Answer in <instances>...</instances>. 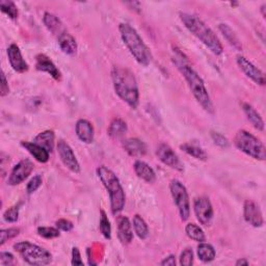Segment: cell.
<instances>
[{"mask_svg": "<svg viewBox=\"0 0 266 266\" xmlns=\"http://www.w3.org/2000/svg\"><path fill=\"white\" fill-rule=\"evenodd\" d=\"M172 61L174 65L180 71V73L185 78L191 91L198 101V103L209 113H214V107L204 83V80L199 75V73L193 68L187 56L178 48H174Z\"/></svg>", "mask_w": 266, "mask_h": 266, "instance_id": "cell-1", "label": "cell"}, {"mask_svg": "<svg viewBox=\"0 0 266 266\" xmlns=\"http://www.w3.org/2000/svg\"><path fill=\"white\" fill-rule=\"evenodd\" d=\"M111 78L117 95L131 108L136 109L140 104V91L137 78L126 67H113Z\"/></svg>", "mask_w": 266, "mask_h": 266, "instance_id": "cell-2", "label": "cell"}, {"mask_svg": "<svg viewBox=\"0 0 266 266\" xmlns=\"http://www.w3.org/2000/svg\"><path fill=\"white\" fill-rule=\"evenodd\" d=\"M180 19L184 26L215 55H220L224 52V48L217 35L213 30L198 16L180 13Z\"/></svg>", "mask_w": 266, "mask_h": 266, "instance_id": "cell-3", "label": "cell"}, {"mask_svg": "<svg viewBox=\"0 0 266 266\" xmlns=\"http://www.w3.org/2000/svg\"><path fill=\"white\" fill-rule=\"evenodd\" d=\"M119 30L124 44L136 61L142 66H149L153 56L139 32L128 23H121Z\"/></svg>", "mask_w": 266, "mask_h": 266, "instance_id": "cell-4", "label": "cell"}, {"mask_svg": "<svg viewBox=\"0 0 266 266\" xmlns=\"http://www.w3.org/2000/svg\"><path fill=\"white\" fill-rule=\"evenodd\" d=\"M97 175L109 195L111 212L115 215L120 213L125 207L126 197L117 175L105 165L97 168Z\"/></svg>", "mask_w": 266, "mask_h": 266, "instance_id": "cell-5", "label": "cell"}, {"mask_svg": "<svg viewBox=\"0 0 266 266\" xmlns=\"http://www.w3.org/2000/svg\"><path fill=\"white\" fill-rule=\"evenodd\" d=\"M235 147L254 159L264 161L266 149L263 143L246 130H239L234 138Z\"/></svg>", "mask_w": 266, "mask_h": 266, "instance_id": "cell-6", "label": "cell"}, {"mask_svg": "<svg viewBox=\"0 0 266 266\" xmlns=\"http://www.w3.org/2000/svg\"><path fill=\"white\" fill-rule=\"evenodd\" d=\"M14 250L20 254L22 259L33 266H44L52 262V255L44 248L29 241H22L14 244Z\"/></svg>", "mask_w": 266, "mask_h": 266, "instance_id": "cell-7", "label": "cell"}, {"mask_svg": "<svg viewBox=\"0 0 266 266\" xmlns=\"http://www.w3.org/2000/svg\"><path fill=\"white\" fill-rule=\"evenodd\" d=\"M169 191L173 200L179 210L181 219L186 221L191 216V202L186 187L179 180L174 179L169 183Z\"/></svg>", "mask_w": 266, "mask_h": 266, "instance_id": "cell-8", "label": "cell"}, {"mask_svg": "<svg viewBox=\"0 0 266 266\" xmlns=\"http://www.w3.org/2000/svg\"><path fill=\"white\" fill-rule=\"evenodd\" d=\"M194 210L199 223L203 226H209L213 219V207L207 197H200L195 200Z\"/></svg>", "mask_w": 266, "mask_h": 266, "instance_id": "cell-9", "label": "cell"}, {"mask_svg": "<svg viewBox=\"0 0 266 266\" xmlns=\"http://www.w3.org/2000/svg\"><path fill=\"white\" fill-rule=\"evenodd\" d=\"M156 156L165 165L176 170L183 172L184 165L179 156L166 144H160L156 149Z\"/></svg>", "mask_w": 266, "mask_h": 266, "instance_id": "cell-10", "label": "cell"}, {"mask_svg": "<svg viewBox=\"0 0 266 266\" xmlns=\"http://www.w3.org/2000/svg\"><path fill=\"white\" fill-rule=\"evenodd\" d=\"M33 163L29 159H23L19 161L12 169L10 177L8 179V184L12 186H16L25 181L31 172L33 170Z\"/></svg>", "mask_w": 266, "mask_h": 266, "instance_id": "cell-11", "label": "cell"}, {"mask_svg": "<svg viewBox=\"0 0 266 266\" xmlns=\"http://www.w3.org/2000/svg\"><path fill=\"white\" fill-rule=\"evenodd\" d=\"M58 153L60 155L62 162L65 164V166L67 168H69L71 172H73L75 174L80 173V164L74 154V151L63 140L59 141V143H58Z\"/></svg>", "mask_w": 266, "mask_h": 266, "instance_id": "cell-12", "label": "cell"}, {"mask_svg": "<svg viewBox=\"0 0 266 266\" xmlns=\"http://www.w3.org/2000/svg\"><path fill=\"white\" fill-rule=\"evenodd\" d=\"M236 61L238 67L246 75V77H249L251 80L259 85H265V74L259 68H257L253 63H251L246 58L242 55H238Z\"/></svg>", "mask_w": 266, "mask_h": 266, "instance_id": "cell-13", "label": "cell"}, {"mask_svg": "<svg viewBox=\"0 0 266 266\" xmlns=\"http://www.w3.org/2000/svg\"><path fill=\"white\" fill-rule=\"evenodd\" d=\"M243 217L248 224L255 228H260L264 224L263 214L260 207L251 200H246L243 205Z\"/></svg>", "mask_w": 266, "mask_h": 266, "instance_id": "cell-14", "label": "cell"}, {"mask_svg": "<svg viewBox=\"0 0 266 266\" xmlns=\"http://www.w3.org/2000/svg\"><path fill=\"white\" fill-rule=\"evenodd\" d=\"M35 68L37 71L48 73L53 79L60 81L62 79V73L54 65V63L45 54L36 55L35 61Z\"/></svg>", "mask_w": 266, "mask_h": 266, "instance_id": "cell-15", "label": "cell"}, {"mask_svg": "<svg viewBox=\"0 0 266 266\" xmlns=\"http://www.w3.org/2000/svg\"><path fill=\"white\" fill-rule=\"evenodd\" d=\"M8 58L12 68L18 73H25L28 71V65L24 61L22 53L16 44H12L8 48Z\"/></svg>", "mask_w": 266, "mask_h": 266, "instance_id": "cell-16", "label": "cell"}, {"mask_svg": "<svg viewBox=\"0 0 266 266\" xmlns=\"http://www.w3.org/2000/svg\"><path fill=\"white\" fill-rule=\"evenodd\" d=\"M75 131H76V136L77 138L85 143V144H92L94 142V126L93 124L84 119H80L77 121L76 123V127H75Z\"/></svg>", "mask_w": 266, "mask_h": 266, "instance_id": "cell-17", "label": "cell"}, {"mask_svg": "<svg viewBox=\"0 0 266 266\" xmlns=\"http://www.w3.org/2000/svg\"><path fill=\"white\" fill-rule=\"evenodd\" d=\"M118 237L123 244H129L133 240V230L130 220L127 216L119 215L117 217Z\"/></svg>", "mask_w": 266, "mask_h": 266, "instance_id": "cell-18", "label": "cell"}, {"mask_svg": "<svg viewBox=\"0 0 266 266\" xmlns=\"http://www.w3.org/2000/svg\"><path fill=\"white\" fill-rule=\"evenodd\" d=\"M125 151L132 157H141L147 153L146 144L139 139H128L123 143Z\"/></svg>", "mask_w": 266, "mask_h": 266, "instance_id": "cell-19", "label": "cell"}, {"mask_svg": "<svg viewBox=\"0 0 266 266\" xmlns=\"http://www.w3.org/2000/svg\"><path fill=\"white\" fill-rule=\"evenodd\" d=\"M133 168H135L137 176L142 180L148 183H154L156 181V174L147 162L138 160L136 161L135 165H133Z\"/></svg>", "mask_w": 266, "mask_h": 266, "instance_id": "cell-20", "label": "cell"}, {"mask_svg": "<svg viewBox=\"0 0 266 266\" xmlns=\"http://www.w3.org/2000/svg\"><path fill=\"white\" fill-rule=\"evenodd\" d=\"M22 147H24L33 157L36 161L41 163H46L49 160V152L44 149L43 147L39 146L35 143H29V142H22Z\"/></svg>", "mask_w": 266, "mask_h": 266, "instance_id": "cell-21", "label": "cell"}, {"mask_svg": "<svg viewBox=\"0 0 266 266\" xmlns=\"http://www.w3.org/2000/svg\"><path fill=\"white\" fill-rule=\"evenodd\" d=\"M59 45L64 53L68 55H73L77 51V43L73 35H71L69 32L65 31L63 32L59 37Z\"/></svg>", "mask_w": 266, "mask_h": 266, "instance_id": "cell-22", "label": "cell"}, {"mask_svg": "<svg viewBox=\"0 0 266 266\" xmlns=\"http://www.w3.org/2000/svg\"><path fill=\"white\" fill-rule=\"evenodd\" d=\"M242 110L255 129H257L258 131L264 130V121L252 105H250L249 103H242Z\"/></svg>", "mask_w": 266, "mask_h": 266, "instance_id": "cell-23", "label": "cell"}, {"mask_svg": "<svg viewBox=\"0 0 266 266\" xmlns=\"http://www.w3.org/2000/svg\"><path fill=\"white\" fill-rule=\"evenodd\" d=\"M54 141H55V135L52 130H46L41 132L39 136L34 139L35 144L46 149L49 153H51L54 149Z\"/></svg>", "mask_w": 266, "mask_h": 266, "instance_id": "cell-24", "label": "cell"}, {"mask_svg": "<svg viewBox=\"0 0 266 266\" xmlns=\"http://www.w3.org/2000/svg\"><path fill=\"white\" fill-rule=\"evenodd\" d=\"M43 22H44V24H45V26L47 27V29H48L51 33L56 34L58 37H59L63 32H65L62 21H61L55 15H53V14H50V13H45V14H44Z\"/></svg>", "mask_w": 266, "mask_h": 266, "instance_id": "cell-25", "label": "cell"}, {"mask_svg": "<svg viewBox=\"0 0 266 266\" xmlns=\"http://www.w3.org/2000/svg\"><path fill=\"white\" fill-rule=\"evenodd\" d=\"M108 136L112 139H120L127 132V124L120 118H116L111 121L108 127Z\"/></svg>", "mask_w": 266, "mask_h": 266, "instance_id": "cell-26", "label": "cell"}, {"mask_svg": "<svg viewBox=\"0 0 266 266\" xmlns=\"http://www.w3.org/2000/svg\"><path fill=\"white\" fill-rule=\"evenodd\" d=\"M220 32L223 33V35L226 37V40L229 42V44L231 46H233L235 49L237 50H241L242 49V46H241V43L238 39V36L236 35V33L234 32V30L228 25V24H224L221 23L219 24L218 26Z\"/></svg>", "mask_w": 266, "mask_h": 266, "instance_id": "cell-27", "label": "cell"}, {"mask_svg": "<svg viewBox=\"0 0 266 266\" xmlns=\"http://www.w3.org/2000/svg\"><path fill=\"white\" fill-rule=\"evenodd\" d=\"M133 229H135L136 234L141 239H146L149 236V227L145 219L139 214L133 217Z\"/></svg>", "mask_w": 266, "mask_h": 266, "instance_id": "cell-28", "label": "cell"}, {"mask_svg": "<svg viewBox=\"0 0 266 266\" xmlns=\"http://www.w3.org/2000/svg\"><path fill=\"white\" fill-rule=\"evenodd\" d=\"M215 250L214 248L209 244L204 242H200V244L198 245V257L201 261L207 263V262H211L214 260L215 258Z\"/></svg>", "mask_w": 266, "mask_h": 266, "instance_id": "cell-29", "label": "cell"}, {"mask_svg": "<svg viewBox=\"0 0 266 266\" xmlns=\"http://www.w3.org/2000/svg\"><path fill=\"white\" fill-rule=\"evenodd\" d=\"M180 149L182 151H184L186 154L193 156L194 158L196 159H199V160H202V161H205L207 160L208 156H207V153L201 148V147H198L196 145H193V144H183L180 146Z\"/></svg>", "mask_w": 266, "mask_h": 266, "instance_id": "cell-30", "label": "cell"}, {"mask_svg": "<svg viewBox=\"0 0 266 266\" xmlns=\"http://www.w3.org/2000/svg\"><path fill=\"white\" fill-rule=\"evenodd\" d=\"M185 233L191 239H193L199 243L206 241V235H205L204 231L202 230L201 227H199L196 224H193V223L187 224L185 227Z\"/></svg>", "mask_w": 266, "mask_h": 266, "instance_id": "cell-31", "label": "cell"}, {"mask_svg": "<svg viewBox=\"0 0 266 266\" xmlns=\"http://www.w3.org/2000/svg\"><path fill=\"white\" fill-rule=\"evenodd\" d=\"M0 10H2L3 13L8 15L11 19L18 18V9L13 2H8V0L0 2Z\"/></svg>", "mask_w": 266, "mask_h": 266, "instance_id": "cell-32", "label": "cell"}, {"mask_svg": "<svg viewBox=\"0 0 266 266\" xmlns=\"http://www.w3.org/2000/svg\"><path fill=\"white\" fill-rule=\"evenodd\" d=\"M100 232L102 233V235L104 236V238L106 239H110L111 238V226H110V221L105 213V211H101V219H100Z\"/></svg>", "mask_w": 266, "mask_h": 266, "instance_id": "cell-33", "label": "cell"}, {"mask_svg": "<svg viewBox=\"0 0 266 266\" xmlns=\"http://www.w3.org/2000/svg\"><path fill=\"white\" fill-rule=\"evenodd\" d=\"M37 234L46 239H52L60 237V229L59 228H53V227H39L37 228Z\"/></svg>", "mask_w": 266, "mask_h": 266, "instance_id": "cell-34", "label": "cell"}, {"mask_svg": "<svg viewBox=\"0 0 266 266\" xmlns=\"http://www.w3.org/2000/svg\"><path fill=\"white\" fill-rule=\"evenodd\" d=\"M211 139L214 142V144L220 148L226 149L230 147V143L227 138H225L221 133L216 131H211Z\"/></svg>", "mask_w": 266, "mask_h": 266, "instance_id": "cell-35", "label": "cell"}, {"mask_svg": "<svg viewBox=\"0 0 266 266\" xmlns=\"http://www.w3.org/2000/svg\"><path fill=\"white\" fill-rule=\"evenodd\" d=\"M20 233V229L19 228H9V229H5L2 230V239H0V245H4L9 239H12L16 236H18Z\"/></svg>", "mask_w": 266, "mask_h": 266, "instance_id": "cell-36", "label": "cell"}, {"mask_svg": "<svg viewBox=\"0 0 266 266\" xmlns=\"http://www.w3.org/2000/svg\"><path fill=\"white\" fill-rule=\"evenodd\" d=\"M19 217V208L18 206H14L9 208L5 213H4V218L8 223H16Z\"/></svg>", "mask_w": 266, "mask_h": 266, "instance_id": "cell-37", "label": "cell"}, {"mask_svg": "<svg viewBox=\"0 0 266 266\" xmlns=\"http://www.w3.org/2000/svg\"><path fill=\"white\" fill-rule=\"evenodd\" d=\"M180 264L183 266H192L194 264V252L192 249H185L180 256Z\"/></svg>", "mask_w": 266, "mask_h": 266, "instance_id": "cell-38", "label": "cell"}, {"mask_svg": "<svg viewBox=\"0 0 266 266\" xmlns=\"http://www.w3.org/2000/svg\"><path fill=\"white\" fill-rule=\"evenodd\" d=\"M42 182H43V179H42V177L40 175L34 176L33 178L30 179V181L27 184V193L29 195H31L34 192H36L40 188V186L42 185Z\"/></svg>", "mask_w": 266, "mask_h": 266, "instance_id": "cell-39", "label": "cell"}, {"mask_svg": "<svg viewBox=\"0 0 266 266\" xmlns=\"http://www.w3.org/2000/svg\"><path fill=\"white\" fill-rule=\"evenodd\" d=\"M55 225H56V228H59L60 230L65 231V232H70L73 229V227H74L70 220L65 219V218L59 219L56 223H55Z\"/></svg>", "mask_w": 266, "mask_h": 266, "instance_id": "cell-40", "label": "cell"}, {"mask_svg": "<svg viewBox=\"0 0 266 266\" xmlns=\"http://www.w3.org/2000/svg\"><path fill=\"white\" fill-rule=\"evenodd\" d=\"M14 262V256L11 253L8 252H2L0 253V264L2 265H11Z\"/></svg>", "mask_w": 266, "mask_h": 266, "instance_id": "cell-41", "label": "cell"}, {"mask_svg": "<svg viewBox=\"0 0 266 266\" xmlns=\"http://www.w3.org/2000/svg\"><path fill=\"white\" fill-rule=\"evenodd\" d=\"M72 265H83V261L81 259V254L78 248L72 249Z\"/></svg>", "mask_w": 266, "mask_h": 266, "instance_id": "cell-42", "label": "cell"}, {"mask_svg": "<svg viewBox=\"0 0 266 266\" xmlns=\"http://www.w3.org/2000/svg\"><path fill=\"white\" fill-rule=\"evenodd\" d=\"M2 80H3V83H2V97H5V96H7L10 93V86H9L7 77H6L4 72L2 73Z\"/></svg>", "mask_w": 266, "mask_h": 266, "instance_id": "cell-43", "label": "cell"}, {"mask_svg": "<svg viewBox=\"0 0 266 266\" xmlns=\"http://www.w3.org/2000/svg\"><path fill=\"white\" fill-rule=\"evenodd\" d=\"M160 265H169V266H175L176 265V257L175 255H169L166 258H164L161 262Z\"/></svg>", "mask_w": 266, "mask_h": 266, "instance_id": "cell-44", "label": "cell"}, {"mask_svg": "<svg viewBox=\"0 0 266 266\" xmlns=\"http://www.w3.org/2000/svg\"><path fill=\"white\" fill-rule=\"evenodd\" d=\"M236 266H240V265H249V261L245 259H239L236 261Z\"/></svg>", "mask_w": 266, "mask_h": 266, "instance_id": "cell-45", "label": "cell"}, {"mask_svg": "<svg viewBox=\"0 0 266 266\" xmlns=\"http://www.w3.org/2000/svg\"><path fill=\"white\" fill-rule=\"evenodd\" d=\"M261 12H262L263 18H265V17H266V14H265V5H263V6L261 7Z\"/></svg>", "mask_w": 266, "mask_h": 266, "instance_id": "cell-46", "label": "cell"}]
</instances>
